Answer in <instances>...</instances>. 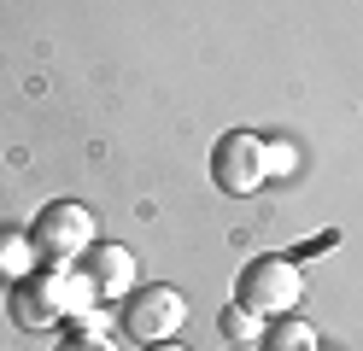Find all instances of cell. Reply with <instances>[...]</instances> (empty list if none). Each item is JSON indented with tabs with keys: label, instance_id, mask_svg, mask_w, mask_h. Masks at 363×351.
I'll list each match as a JSON object with an SVG mask.
<instances>
[{
	"label": "cell",
	"instance_id": "obj_5",
	"mask_svg": "<svg viewBox=\"0 0 363 351\" xmlns=\"http://www.w3.org/2000/svg\"><path fill=\"white\" fill-rule=\"evenodd\" d=\"M211 182H217V194H229V199H252L258 187L269 182V164H264V135L252 129H229L211 147Z\"/></svg>",
	"mask_w": 363,
	"mask_h": 351
},
{
	"label": "cell",
	"instance_id": "obj_13",
	"mask_svg": "<svg viewBox=\"0 0 363 351\" xmlns=\"http://www.w3.org/2000/svg\"><path fill=\"white\" fill-rule=\"evenodd\" d=\"M316 351H328V345H316Z\"/></svg>",
	"mask_w": 363,
	"mask_h": 351
},
{
	"label": "cell",
	"instance_id": "obj_1",
	"mask_svg": "<svg viewBox=\"0 0 363 351\" xmlns=\"http://www.w3.org/2000/svg\"><path fill=\"white\" fill-rule=\"evenodd\" d=\"M94 304H100V293H94V281H88L82 264H41L35 275L12 281L6 311H12V322L24 328V334H48L59 322L77 328Z\"/></svg>",
	"mask_w": 363,
	"mask_h": 351
},
{
	"label": "cell",
	"instance_id": "obj_8",
	"mask_svg": "<svg viewBox=\"0 0 363 351\" xmlns=\"http://www.w3.org/2000/svg\"><path fill=\"white\" fill-rule=\"evenodd\" d=\"M323 340H316V328L305 316H276V322H264V340L258 351H316Z\"/></svg>",
	"mask_w": 363,
	"mask_h": 351
},
{
	"label": "cell",
	"instance_id": "obj_9",
	"mask_svg": "<svg viewBox=\"0 0 363 351\" xmlns=\"http://www.w3.org/2000/svg\"><path fill=\"white\" fill-rule=\"evenodd\" d=\"M217 334H223V345H229V351H252V345L264 340V316H252V311H246V304L235 299V304H223Z\"/></svg>",
	"mask_w": 363,
	"mask_h": 351
},
{
	"label": "cell",
	"instance_id": "obj_3",
	"mask_svg": "<svg viewBox=\"0 0 363 351\" xmlns=\"http://www.w3.org/2000/svg\"><path fill=\"white\" fill-rule=\"evenodd\" d=\"M94 211L77 205V199H53L41 205V217L30 223V240L41 252V264H77V257L94 246Z\"/></svg>",
	"mask_w": 363,
	"mask_h": 351
},
{
	"label": "cell",
	"instance_id": "obj_12",
	"mask_svg": "<svg viewBox=\"0 0 363 351\" xmlns=\"http://www.w3.org/2000/svg\"><path fill=\"white\" fill-rule=\"evenodd\" d=\"M147 351H188L182 340H158V345H147Z\"/></svg>",
	"mask_w": 363,
	"mask_h": 351
},
{
	"label": "cell",
	"instance_id": "obj_6",
	"mask_svg": "<svg viewBox=\"0 0 363 351\" xmlns=\"http://www.w3.org/2000/svg\"><path fill=\"white\" fill-rule=\"evenodd\" d=\"M77 264L88 269V281H94V293H100V304H123L129 293H135V252L123 246V240H94Z\"/></svg>",
	"mask_w": 363,
	"mask_h": 351
},
{
	"label": "cell",
	"instance_id": "obj_7",
	"mask_svg": "<svg viewBox=\"0 0 363 351\" xmlns=\"http://www.w3.org/2000/svg\"><path fill=\"white\" fill-rule=\"evenodd\" d=\"M41 269V252L30 240V228H0V281H24Z\"/></svg>",
	"mask_w": 363,
	"mask_h": 351
},
{
	"label": "cell",
	"instance_id": "obj_11",
	"mask_svg": "<svg viewBox=\"0 0 363 351\" xmlns=\"http://www.w3.org/2000/svg\"><path fill=\"white\" fill-rule=\"evenodd\" d=\"M53 351H118V345H111V334H82V328H71Z\"/></svg>",
	"mask_w": 363,
	"mask_h": 351
},
{
	"label": "cell",
	"instance_id": "obj_4",
	"mask_svg": "<svg viewBox=\"0 0 363 351\" xmlns=\"http://www.w3.org/2000/svg\"><path fill=\"white\" fill-rule=\"evenodd\" d=\"M182 322H188V293L170 287V281H147L123 299V328L129 340L158 345V340H182Z\"/></svg>",
	"mask_w": 363,
	"mask_h": 351
},
{
	"label": "cell",
	"instance_id": "obj_10",
	"mask_svg": "<svg viewBox=\"0 0 363 351\" xmlns=\"http://www.w3.org/2000/svg\"><path fill=\"white\" fill-rule=\"evenodd\" d=\"M264 164H269V176H293L299 170V147L293 140H264Z\"/></svg>",
	"mask_w": 363,
	"mask_h": 351
},
{
	"label": "cell",
	"instance_id": "obj_2",
	"mask_svg": "<svg viewBox=\"0 0 363 351\" xmlns=\"http://www.w3.org/2000/svg\"><path fill=\"white\" fill-rule=\"evenodd\" d=\"M235 299L252 316H264V322L293 316L305 304V269H299V257H276V252L252 257V264L240 269V281H235Z\"/></svg>",
	"mask_w": 363,
	"mask_h": 351
}]
</instances>
